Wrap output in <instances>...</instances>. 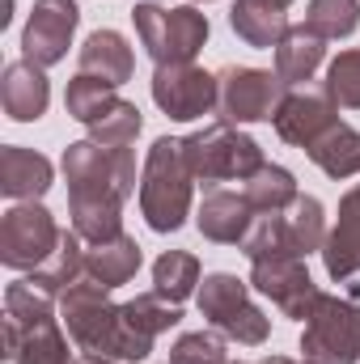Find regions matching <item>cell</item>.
I'll use <instances>...</instances> for the list:
<instances>
[{"instance_id": "16", "label": "cell", "mask_w": 360, "mask_h": 364, "mask_svg": "<svg viewBox=\"0 0 360 364\" xmlns=\"http://www.w3.org/2000/svg\"><path fill=\"white\" fill-rule=\"evenodd\" d=\"M47 102H51V85H47V73L30 60H13L4 64V77H0V106L9 119L17 123H34L47 114Z\"/></svg>"}, {"instance_id": "11", "label": "cell", "mask_w": 360, "mask_h": 364, "mask_svg": "<svg viewBox=\"0 0 360 364\" xmlns=\"http://www.w3.org/2000/svg\"><path fill=\"white\" fill-rule=\"evenodd\" d=\"M77 21H81L77 0H34L30 21H26V34H21L26 60L38 64V68L60 64L68 55V43L77 34Z\"/></svg>"}, {"instance_id": "22", "label": "cell", "mask_w": 360, "mask_h": 364, "mask_svg": "<svg viewBox=\"0 0 360 364\" xmlns=\"http://www.w3.org/2000/svg\"><path fill=\"white\" fill-rule=\"evenodd\" d=\"M85 272L102 288H119V284H127L132 275L140 272V246L127 233H119L110 242H97V246L85 250Z\"/></svg>"}, {"instance_id": "25", "label": "cell", "mask_w": 360, "mask_h": 364, "mask_svg": "<svg viewBox=\"0 0 360 364\" xmlns=\"http://www.w3.org/2000/svg\"><path fill=\"white\" fill-rule=\"evenodd\" d=\"M246 199H250V208L255 212H263V216H271V212H288L292 203H297V178L284 170V166H263L259 174H250L246 178V191H242Z\"/></svg>"}, {"instance_id": "2", "label": "cell", "mask_w": 360, "mask_h": 364, "mask_svg": "<svg viewBox=\"0 0 360 364\" xmlns=\"http://www.w3.org/2000/svg\"><path fill=\"white\" fill-rule=\"evenodd\" d=\"M60 322L68 326V335L77 339L81 352L93 356H110V360H144L153 352L149 339H140L127 318L123 305L110 301V288H102L97 279H77L64 296H60Z\"/></svg>"}, {"instance_id": "38", "label": "cell", "mask_w": 360, "mask_h": 364, "mask_svg": "<svg viewBox=\"0 0 360 364\" xmlns=\"http://www.w3.org/2000/svg\"><path fill=\"white\" fill-rule=\"evenodd\" d=\"M195 4H208V0H195Z\"/></svg>"}, {"instance_id": "5", "label": "cell", "mask_w": 360, "mask_h": 364, "mask_svg": "<svg viewBox=\"0 0 360 364\" xmlns=\"http://www.w3.org/2000/svg\"><path fill=\"white\" fill-rule=\"evenodd\" d=\"M132 21H136L144 51L153 55V64H191L199 55V47L208 43V17L191 4L162 9V4L144 0L132 9Z\"/></svg>"}, {"instance_id": "17", "label": "cell", "mask_w": 360, "mask_h": 364, "mask_svg": "<svg viewBox=\"0 0 360 364\" xmlns=\"http://www.w3.org/2000/svg\"><path fill=\"white\" fill-rule=\"evenodd\" d=\"M322 263L331 279H352L360 275V186H352L339 203V220L327 233L322 246Z\"/></svg>"}, {"instance_id": "15", "label": "cell", "mask_w": 360, "mask_h": 364, "mask_svg": "<svg viewBox=\"0 0 360 364\" xmlns=\"http://www.w3.org/2000/svg\"><path fill=\"white\" fill-rule=\"evenodd\" d=\"M255 220L259 216H255L250 199L246 195H233V191H208L203 203H199V216H195L199 233L208 242H221V246L246 242V233L255 229Z\"/></svg>"}, {"instance_id": "13", "label": "cell", "mask_w": 360, "mask_h": 364, "mask_svg": "<svg viewBox=\"0 0 360 364\" xmlns=\"http://www.w3.org/2000/svg\"><path fill=\"white\" fill-rule=\"evenodd\" d=\"M275 132L280 140L297 144V149H309L318 136H327L339 119H335V102L331 93H314V90H292L284 93L280 110H275Z\"/></svg>"}, {"instance_id": "19", "label": "cell", "mask_w": 360, "mask_h": 364, "mask_svg": "<svg viewBox=\"0 0 360 364\" xmlns=\"http://www.w3.org/2000/svg\"><path fill=\"white\" fill-rule=\"evenodd\" d=\"M327 60V38L309 26H288V34L275 47V77L284 85H305Z\"/></svg>"}, {"instance_id": "23", "label": "cell", "mask_w": 360, "mask_h": 364, "mask_svg": "<svg viewBox=\"0 0 360 364\" xmlns=\"http://www.w3.org/2000/svg\"><path fill=\"white\" fill-rule=\"evenodd\" d=\"M309 161L327 174V178H352L360 174V132H352L348 123H335L327 136H318L309 149Z\"/></svg>"}, {"instance_id": "21", "label": "cell", "mask_w": 360, "mask_h": 364, "mask_svg": "<svg viewBox=\"0 0 360 364\" xmlns=\"http://www.w3.org/2000/svg\"><path fill=\"white\" fill-rule=\"evenodd\" d=\"M229 26L250 47H280V38L288 34L284 4H275V0H238L229 9Z\"/></svg>"}, {"instance_id": "37", "label": "cell", "mask_w": 360, "mask_h": 364, "mask_svg": "<svg viewBox=\"0 0 360 364\" xmlns=\"http://www.w3.org/2000/svg\"><path fill=\"white\" fill-rule=\"evenodd\" d=\"M275 4H284V9H288V4H292V0H275Z\"/></svg>"}, {"instance_id": "29", "label": "cell", "mask_w": 360, "mask_h": 364, "mask_svg": "<svg viewBox=\"0 0 360 364\" xmlns=\"http://www.w3.org/2000/svg\"><path fill=\"white\" fill-rule=\"evenodd\" d=\"M284 220H288V233L301 255H314L327 246V212L314 195H297V203L284 212Z\"/></svg>"}, {"instance_id": "18", "label": "cell", "mask_w": 360, "mask_h": 364, "mask_svg": "<svg viewBox=\"0 0 360 364\" xmlns=\"http://www.w3.org/2000/svg\"><path fill=\"white\" fill-rule=\"evenodd\" d=\"M81 73L106 81V85H115V90L123 81H132L136 55H132L127 38L119 30H93L90 38H85V47H81Z\"/></svg>"}, {"instance_id": "6", "label": "cell", "mask_w": 360, "mask_h": 364, "mask_svg": "<svg viewBox=\"0 0 360 364\" xmlns=\"http://www.w3.org/2000/svg\"><path fill=\"white\" fill-rule=\"evenodd\" d=\"M199 314H203L225 339H238V343H246V348H259L271 331V322L263 318V309L250 301V288L229 272L203 275V284H199Z\"/></svg>"}, {"instance_id": "14", "label": "cell", "mask_w": 360, "mask_h": 364, "mask_svg": "<svg viewBox=\"0 0 360 364\" xmlns=\"http://www.w3.org/2000/svg\"><path fill=\"white\" fill-rule=\"evenodd\" d=\"M4 360L9 364H77L68 352V339L60 335L55 318L21 326L4 318Z\"/></svg>"}, {"instance_id": "36", "label": "cell", "mask_w": 360, "mask_h": 364, "mask_svg": "<svg viewBox=\"0 0 360 364\" xmlns=\"http://www.w3.org/2000/svg\"><path fill=\"white\" fill-rule=\"evenodd\" d=\"M268 364H297V360H288V356H271ZM301 364H305V360H301Z\"/></svg>"}, {"instance_id": "27", "label": "cell", "mask_w": 360, "mask_h": 364, "mask_svg": "<svg viewBox=\"0 0 360 364\" xmlns=\"http://www.w3.org/2000/svg\"><path fill=\"white\" fill-rule=\"evenodd\" d=\"M115 102H119L115 85H106V81H97V77H85V73H77V77L68 81V93H64L68 114H73L77 123H85V127H93Z\"/></svg>"}, {"instance_id": "20", "label": "cell", "mask_w": 360, "mask_h": 364, "mask_svg": "<svg viewBox=\"0 0 360 364\" xmlns=\"http://www.w3.org/2000/svg\"><path fill=\"white\" fill-rule=\"evenodd\" d=\"M51 186V161L34 149L4 144L0 149V191L9 199H38Z\"/></svg>"}, {"instance_id": "28", "label": "cell", "mask_w": 360, "mask_h": 364, "mask_svg": "<svg viewBox=\"0 0 360 364\" xmlns=\"http://www.w3.org/2000/svg\"><path fill=\"white\" fill-rule=\"evenodd\" d=\"M153 284H157L162 296H170L174 305H182L195 292V284H199V259L186 255V250H166L153 263Z\"/></svg>"}, {"instance_id": "4", "label": "cell", "mask_w": 360, "mask_h": 364, "mask_svg": "<svg viewBox=\"0 0 360 364\" xmlns=\"http://www.w3.org/2000/svg\"><path fill=\"white\" fill-rule=\"evenodd\" d=\"M182 153H186V166H191L195 182H208V186L233 182V178L246 182L250 174H259L268 166L263 149L246 132H238L233 123H225V119L212 123V127H203V132H195V136H186Z\"/></svg>"}, {"instance_id": "7", "label": "cell", "mask_w": 360, "mask_h": 364, "mask_svg": "<svg viewBox=\"0 0 360 364\" xmlns=\"http://www.w3.org/2000/svg\"><path fill=\"white\" fill-rule=\"evenodd\" d=\"M305 364H356L360 360V309L339 296H318L301 335Z\"/></svg>"}, {"instance_id": "26", "label": "cell", "mask_w": 360, "mask_h": 364, "mask_svg": "<svg viewBox=\"0 0 360 364\" xmlns=\"http://www.w3.org/2000/svg\"><path fill=\"white\" fill-rule=\"evenodd\" d=\"M123 318H127V326L140 335V339H157V335H166L170 326H179V305L170 301V296H162V292H144V296H136V301H127L123 305Z\"/></svg>"}, {"instance_id": "34", "label": "cell", "mask_w": 360, "mask_h": 364, "mask_svg": "<svg viewBox=\"0 0 360 364\" xmlns=\"http://www.w3.org/2000/svg\"><path fill=\"white\" fill-rule=\"evenodd\" d=\"M170 364H229V352L216 331H191L170 348Z\"/></svg>"}, {"instance_id": "30", "label": "cell", "mask_w": 360, "mask_h": 364, "mask_svg": "<svg viewBox=\"0 0 360 364\" xmlns=\"http://www.w3.org/2000/svg\"><path fill=\"white\" fill-rule=\"evenodd\" d=\"M81 272H85L81 233H64V237H60V250H55V255H51V259H47V263H43L34 275H38L51 292H60V296H64V292L81 279Z\"/></svg>"}, {"instance_id": "31", "label": "cell", "mask_w": 360, "mask_h": 364, "mask_svg": "<svg viewBox=\"0 0 360 364\" xmlns=\"http://www.w3.org/2000/svg\"><path fill=\"white\" fill-rule=\"evenodd\" d=\"M305 26L322 38H348L360 26V0H309Z\"/></svg>"}, {"instance_id": "9", "label": "cell", "mask_w": 360, "mask_h": 364, "mask_svg": "<svg viewBox=\"0 0 360 364\" xmlns=\"http://www.w3.org/2000/svg\"><path fill=\"white\" fill-rule=\"evenodd\" d=\"M221 119L225 123H259V119H275L280 102H284V81L275 73H263V68H225L221 77Z\"/></svg>"}, {"instance_id": "32", "label": "cell", "mask_w": 360, "mask_h": 364, "mask_svg": "<svg viewBox=\"0 0 360 364\" xmlns=\"http://www.w3.org/2000/svg\"><path fill=\"white\" fill-rule=\"evenodd\" d=\"M140 110L132 106V102H115L97 123L90 127V140H97V144H106V149H132V140L140 136Z\"/></svg>"}, {"instance_id": "8", "label": "cell", "mask_w": 360, "mask_h": 364, "mask_svg": "<svg viewBox=\"0 0 360 364\" xmlns=\"http://www.w3.org/2000/svg\"><path fill=\"white\" fill-rule=\"evenodd\" d=\"M60 229L51 212L34 199H21L0 216V263L13 272H38L60 250Z\"/></svg>"}, {"instance_id": "39", "label": "cell", "mask_w": 360, "mask_h": 364, "mask_svg": "<svg viewBox=\"0 0 360 364\" xmlns=\"http://www.w3.org/2000/svg\"><path fill=\"white\" fill-rule=\"evenodd\" d=\"M242 364H246V360H242Z\"/></svg>"}, {"instance_id": "35", "label": "cell", "mask_w": 360, "mask_h": 364, "mask_svg": "<svg viewBox=\"0 0 360 364\" xmlns=\"http://www.w3.org/2000/svg\"><path fill=\"white\" fill-rule=\"evenodd\" d=\"M77 364H123V360H110V356H93V352H85Z\"/></svg>"}, {"instance_id": "33", "label": "cell", "mask_w": 360, "mask_h": 364, "mask_svg": "<svg viewBox=\"0 0 360 364\" xmlns=\"http://www.w3.org/2000/svg\"><path fill=\"white\" fill-rule=\"evenodd\" d=\"M327 93L335 106L360 110V51H339L327 68Z\"/></svg>"}, {"instance_id": "3", "label": "cell", "mask_w": 360, "mask_h": 364, "mask_svg": "<svg viewBox=\"0 0 360 364\" xmlns=\"http://www.w3.org/2000/svg\"><path fill=\"white\" fill-rule=\"evenodd\" d=\"M191 166L182 153V140H153L149 157H144V174H140V212L149 220L153 233H174L182 220L191 216Z\"/></svg>"}, {"instance_id": "10", "label": "cell", "mask_w": 360, "mask_h": 364, "mask_svg": "<svg viewBox=\"0 0 360 364\" xmlns=\"http://www.w3.org/2000/svg\"><path fill=\"white\" fill-rule=\"evenodd\" d=\"M153 102L179 119V123H191V119H203L216 110L221 102V81L195 64H157L153 73Z\"/></svg>"}, {"instance_id": "1", "label": "cell", "mask_w": 360, "mask_h": 364, "mask_svg": "<svg viewBox=\"0 0 360 364\" xmlns=\"http://www.w3.org/2000/svg\"><path fill=\"white\" fill-rule=\"evenodd\" d=\"M64 178L73 203V233L90 246L123 233V199L136 191V157L132 149H106L97 140H81L64 149Z\"/></svg>"}, {"instance_id": "24", "label": "cell", "mask_w": 360, "mask_h": 364, "mask_svg": "<svg viewBox=\"0 0 360 364\" xmlns=\"http://www.w3.org/2000/svg\"><path fill=\"white\" fill-rule=\"evenodd\" d=\"M55 305H60V292H51L38 275H26V279L4 288V318L9 322H21V326L47 322V318H55Z\"/></svg>"}, {"instance_id": "12", "label": "cell", "mask_w": 360, "mask_h": 364, "mask_svg": "<svg viewBox=\"0 0 360 364\" xmlns=\"http://www.w3.org/2000/svg\"><path fill=\"white\" fill-rule=\"evenodd\" d=\"M250 284L263 296H271V305L284 318H297V322H305L314 314L318 296H322L301 259H263V263H250Z\"/></svg>"}]
</instances>
